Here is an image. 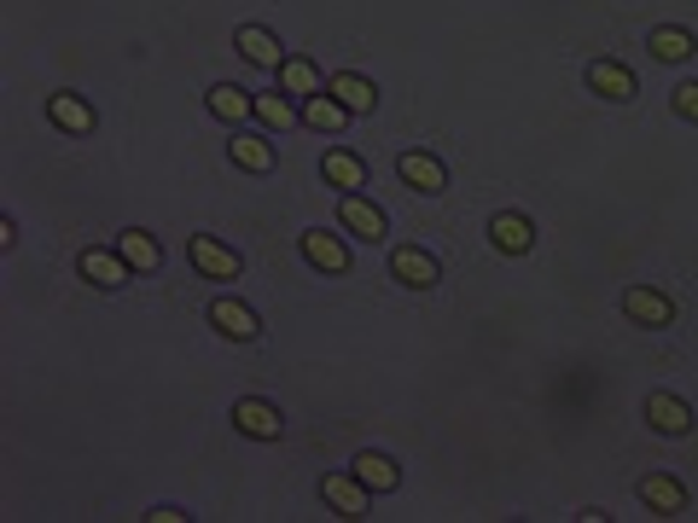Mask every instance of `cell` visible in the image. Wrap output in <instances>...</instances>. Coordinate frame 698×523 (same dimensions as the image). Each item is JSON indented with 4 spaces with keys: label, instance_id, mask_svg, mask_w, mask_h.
Segmentation results:
<instances>
[{
    "label": "cell",
    "instance_id": "cell-5",
    "mask_svg": "<svg viewBox=\"0 0 698 523\" xmlns=\"http://www.w3.org/2000/svg\"><path fill=\"white\" fill-rule=\"evenodd\" d=\"M489 245H495L501 256H530V245H535L530 216H519V209H501V216L489 221Z\"/></svg>",
    "mask_w": 698,
    "mask_h": 523
},
{
    "label": "cell",
    "instance_id": "cell-12",
    "mask_svg": "<svg viewBox=\"0 0 698 523\" xmlns=\"http://www.w3.org/2000/svg\"><path fill=\"white\" fill-rule=\"evenodd\" d=\"M187 250H193V262H198V274H210V279H239V256H233L222 239H210V233H198Z\"/></svg>",
    "mask_w": 698,
    "mask_h": 523
},
{
    "label": "cell",
    "instance_id": "cell-17",
    "mask_svg": "<svg viewBox=\"0 0 698 523\" xmlns=\"http://www.w3.org/2000/svg\"><path fill=\"white\" fill-rule=\"evenodd\" d=\"M303 122H308V128H321V135H338V128L350 122V111L321 88V93H308V99H303Z\"/></svg>",
    "mask_w": 698,
    "mask_h": 523
},
{
    "label": "cell",
    "instance_id": "cell-3",
    "mask_svg": "<svg viewBox=\"0 0 698 523\" xmlns=\"http://www.w3.org/2000/svg\"><path fill=\"white\" fill-rule=\"evenodd\" d=\"M321 501L338 512V517H367L373 489L361 483V477H338V471H332V477H321Z\"/></svg>",
    "mask_w": 698,
    "mask_h": 523
},
{
    "label": "cell",
    "instance_id": "cell-13",
    "mask_svg": "<svg viewBox=\"0 0 698 523\" xmlns=\"http://www.w3.org/2000/svg\"><path fill=\"white\" fill-rule=\"evenodd\" d=\"M233 41H239V52H245L250 65H263V70H279V65H286V47H279V36H268L263 23H245V30L233 36Z\"/></svg>",
    "mask_w": 698,
    "mask_h": 523
},
{
    "label": "cell",
    "instance_id": "cell-2",
    "mask_svg": "<svg viewBox=\"0 0 698 523\" xmlns=\"http://www.w3.org/2000/svg\"><path fill=\"white\" fill-rule=\"evenodd\" d=\"M623 314H629L635 326H652V332L676 326V303H669L663 292H652V285H629V292H623Z\"/></svg>",
    "mask_w": 698,
    "mask_h": 523
},
{
    "label": "cell",
    "instance_id": "cell-9",
    "mask_svg": "<svg viewBox=\"0 0 698 523\" xmlns=\"http://www.w3.org/2000/svg\"><path fill=\"white\" fill-rule=\"evenodd\" d=\"M210 326L222 332V337H233V344H250L256 332H263V320L245 308V303H233V297H222V303H210Z\"/></svg>",
    "mask_w": 698,
    "mask_h": 523
},
{
    "label": "cell",
    "instance_id": "cell-20",
    "mask_svg": "<svg viewBox=\"0 0 698 523\" xmlns=\"http://www.w3.org/2000/svg\"><path fill=\"white\" fill-rule=\"evenodd\" d=\"M47 117H53L59 128H70V135H88V128H94V105H82L76 93H53V99H47Z\"/></svg>",
    "mask_w": 698,
    "mask_h": 523
},
{
    "label": "cell",
    "instance_id": "cell-18",
    "mask_svg": "<svg viewBox=\"0 0 698 523\" xmlns=\"http://www.w3.org/2000/svg\"><path fill=\"white\" fill-rule=\"evenodd\" d=\"M128 274H135V268H128L122 256H111V250H82V279L106 285V292H111V285H128Z\"/></svg>",
    "mask_w": 698,
    "mask_h": 523
},
{
    "label": "cell",
    "instance_id": "cell-19",
    "mask_svg": "<svg viewBox=\"0 0 698 523\" xmlns=\"http://www.w3.org/2000/svg\"><path fill=\"white\" fill-rule=\"evenodd\" d=\"M355 477L367 483L373 494H391V489L402 483V471H396V460H384V454L367 448V454H355Z\"/></svg>",
    "mask_w": 698,
    "mask_h": 523
},
{
    "label": "cell",
    "instance_id": "cell-7",
    "mask_svg": "<svg viewBox=\"0 0 698 523\" xmlns=\"http://www.w3.org/2000/svg\"><path fill=\"white\" fill-rule=\"evenodd\" d=\"M588 88L606 93V99H617V105L640 93V88H635V70L617 65V59H593V65H588Z\"/></svg>",
    "mask_w": 698,
    "mask_h": 523
},
{
    "label": "cell",
    "instance_id": "cell-16",
    "mask_svg": "<svg viewBox=\"0 0 698 523\" xmlns=\"http://www.w3.org/2000/svg\"><path fill=\"white\" fill-rule=\"evenodd\" d=\"M303 256L315 262V268H326V274H344V268H350V245H344V239H332L326 227L303 233Z\"/></svg>",
    "mask_w": 698,
    "mask_h": 523
},
{
    "label": "cell",
    "instance_id": "cell-21",
    "mask_svg": "<svg viewBox=\"0 0 698 523\" xmlns=\"http://www.w3.org/2000/svg\"><path fill=\"white\" fill-rule=\"evenodd\" d=\"M233 164H239V169H250V175H268L274 169V146L263 140V135H233Z\"/></svg>",
    "mask_w": 698,
    "mask_h": 523
},
{
    "label": "cell",
    "instance_id": "cell-11",
    "mask_svg": "<svg viewBox=\"0 0 698 523\" xmlns=\"http://www.w3.org/2000/svg\"><path fill=\"white\" fill-rule=\"evenodd\" d=\"M640 501L652 506V517H681L687 512V489L676 477H663V471H652V477L640 483Z\"/></svg>",
    "mask_w": 698,
    "mask_h": 523
},
{
    "label": "cell",
    "instance_id": "cell-27",
    "mask_svg": "<svg viewBox=\"0 0 698 523\" xmlns=\"http://www.w3.org/2000/svg\"><path fill=\"white\" fill-rule=\"evenodd\" d=\"M676 117L698 122V82H681V88H676Z\"/></svg>",
    "mask_w": 698,
    "mask_h": 523
},
{
    "label": "cell",
    "instance_id": "cell-23",
    "mask_svg": "<svg viewBox=\"0 0 698 523\" xmlns=\"http://www.w3.org/2000/svg\"><path fill=\"white\" fill-rule=\"evenodd\" d=\"M646 47H652V59H663V65H681V59H692V36L687 30H676V23H663V30H652V41H646Z\"/></svg>",
    "mask_w": 698,
    "mask_h": 523
},
{
    "label": "cell",
    "instance_id": "cell-8",
    "mask_svg": "<svg viewBox=\"0 0 698 523\" xmlns=\"http://www.w3.org/2000/svg\"><path fill=\"white\" fill-rule=\"evenodd\" d=\"M646 425L652 431H663V436H687L692 431V407L681 402V396H646Z\"/></svg>",
    "mask_w": 698,
    "mask_h": 523
},
{
    "label": "cell",
    "instance_id": "cell-6",
    "mask_svg": "<svg viewBox=\"0 0 698 523\" xmlns=\"http://www.w3.org/2000/svg\"><path fill=\"white\" fill-rule=\"evenodd\" d=\"M391 274H396L402 285H413V292H431V285L443 279L436 256H431V250H420V245H402V250L391 256Z\"/></svg>",
    "mask_w": 698,
    "mask_h": 523
},
{
    "label": "cell",
    "instance_id": "cell-28",
    "mask_svg": "<svg viewBox=\"0 0 698 523\" xmlns=\"http://www.w3.org/2000/svg\"><path fill=\"white\" fill-rule=\"evenodd\" d=\"M151 523H180V517H187V512H180V506H158V512H146Z\"/></svg>",
    "mask_w": 698,
    "mask_h": 523
},
{
    "label": "cell",
    "instance_id": "cell-10",
    "mask_svg": "<svg viewBox=\"0 0 698 523\" xmlns=\"http://www.w3.org/2000/svg\"><path fill=\"white\" fill-rule=\"evenodd\" d=\"M326 93H332V99H338V105H344V111H350V117H367V111H373V105H379V88L367 82V76H355V70H344V76H332V82H326Z\"/></svg>",
    "mask_w": 698,
    "mask_h": 523
},
{
    "label": "cell",
    "instance_id": "cell-24",
    "mask_svg": "<svg viewBox=\"0 0 698 523\" xmlns=\"http://www.w3.org/2000/svg\"><path fill=\"white\" fill-rule=\"evenodd\" d=\"M321 175L332 180V187H344V193H355L361 180H367V169H361V157H355V151H326Z\"/></svg>",
    "mask_w": 698,
    "mask_h": 523
},
{
    "label": "cell",
    "instance_id": "cell-26",
    "mask_svg": "<svg viewBox=\"0 0 698 523\" xmlns=\"http://www.w3.org/2000/svg\"><path fill=\"white\" fill-rule=\"evenodd\" d=\"M256 117H263L268 128H279V135H286V128L297 122V111H292L286 93H256Z\"/></svg>",
    "mask_w": 698,
    "mask_h": 523
},
{
    "label": "cell",
    "instance_id": "cell-14",
    "mask_svg": "<svg viewBox=\"0 0 698 523\" xmlns=\"http://www.w3.org/2000/svg\"><path fill=\"white\" fill-rule=\"evenodd\" d=\"M402 180H407V187H420V193H443L449 187V169L443 164H436V157L431 151H402Z\"/></svg>",
    "mask_w": 698,
    "mask_h": 523
},
{
    "label": "cell",
    "instance_id": "cell-22",
    "mask_svg": "<svg viewBox=\"0 0 698 523\" xmlns=\"http://www.w3.org/2000/svg\"><path fill=\"white\" fill-rule=\"evenodd\" d=\"M210 111H216L222 122H245V117H256V99H250L245 88L222 82V88H210Z\"/></svg>",
    "mask_w": 698,
    "mask_h": 523
},
{
    "label": "cell",
    "instance_id": "cell-15",
    "mask_svg": "<svg viewBox=\"0 0 698 523\" xmlns=\"http://www.w3.org/2000/svg\"><path fill=\"white\" fill-rule=\"evenodd\" d=\"M117 256L128 262V268H140V274H158L164 268V245L151 239V233H140V227H128L122 239H117Z\"/></svg>",
    "mask_w": 698,
    "mask_h": 523
},
{
    "label": "cell",
    "instance_id": "cell-25",
    "mask_svg": "<svg viewBox=\"0 0 698 523\" xmlns=\"http://www.w3.org/2000/svg\"><path fill=\"white\" fill-rule=\"evenodd\" d=\"M279 88L308 99V93H321V70L308 65V59H286V65H279Z\"/></svg>",
    "mask_w": 698,
    "mask_h": 523
},
{
    "label": "cell",
    "instance_id": "cell-4",
    "mask_svg": "<svg viewBox=\"0 0 698 523\" xmlns=\"http://www.w3.org/2000/svg\"><path fill=\"white\" fill-rule=\"evenodd\" d=\"M338 221L355 233V239H367V245H379L384 233H391V221H384V209H379V204H367L361 193H344V204H338Z\"/></svg>",
    "mask_w": 698,
    "mask_h": 523
},
{
    "label": "cell",
    "instance_id": "cell-1",
    "mask_svg": "<svg viewBox=\"0 0 698 523\" xmlns=\"http://www.w3.org/2000/svg\"><path fill=\"white\" fill-rule=\"evenodd\" d=\"M233 431H245L250 442H279V436H286V418H279L274 402L245 396V402H233Z\"/></svg>",
    "mask_w": 698,
    "mask_h": 523
}]
</instances>
